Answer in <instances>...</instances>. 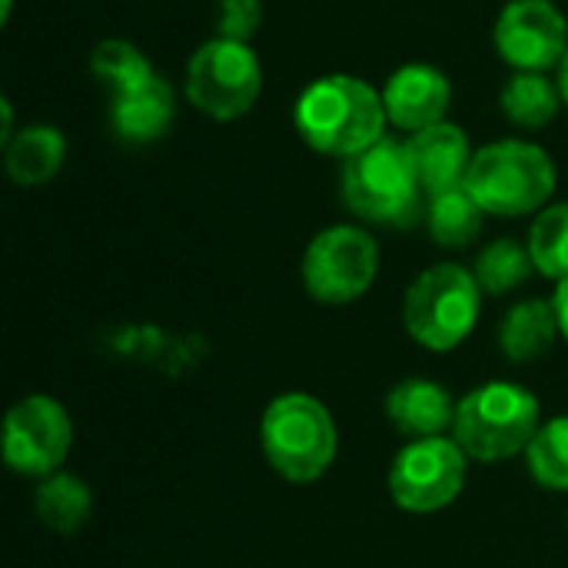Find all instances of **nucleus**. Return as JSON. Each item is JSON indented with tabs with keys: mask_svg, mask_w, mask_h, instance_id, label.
Returning <instances> with one entry per match:
<instances>
[{
	"mask_svg": "<svg viewBox=\"0 0 568 568\" xmlns=\"http://www.w3.org/2000/svg\"><path fill=\"white\" fill-rule=\"evenodd\" d=\"M449 100H453L449 77L429 63H406L383 87V103H386L389 123L399 130H409V133L443 123Z\"/></svg>",
	"mask_w": 568,
	"mask_h": 568,
	"instance_id": "f8f14e48",
	"label": "nucleus"
},
{
	"mask_svg": "<svg viewBox=\"0 0 568 568\" xmlns=\"http://www.w3.org/2000/svg\"><path fill=\"white\" fill-rule=\"evenodd\" d=\"M532 270H536V263H532L529 246H523L516 240H496V243H489L479 253L476 266H473L479 286L486 293H493V296L513 293L516 286H523L532 276Z\"/></svg>",
	"mask_w": 568,
	"mask_h": 568,
	"instance_id": "4be33fe9",
	"label": "nucleus"
},
{
	"mask_svg": "<svg viewBox=\"0 0 568 568\" xmlns=\"http://www.w3.org/2000/svg\"><path fill=\"white\" fill-rule=\"evenodd\" d=\"M67 156V140L57 126L47 123H33L23 126L20 133H13L3 143V163H7V176L17 186H43L50 183Z\"/></svg>",
	"mask_w": 568,
	"mask_h": 568,
	"instance_id": "dca6fc26",
	"label": "nucleus"
},
{
	"mask_svg": "<svg viewBox=\"0 0 568 568\" xmlns=\"http://www.w3.org/2000/svg\"><path fill=\"white\" fill-rule=\"evenodd\" d=\"M466 486V453L456 439H413L389 466V496L406 513H439Z\"/></svg>",
	"mask_w": 568,
	"mask_h": 568,
	"instance_id": "1a4fd4ad",
	"label": "nucleus"
},
{
	"mask_svg": "<svg viewBox=\"0 0 568 568\" xmlns=\"http://www.w3.org/2000/svg\"><path fill=\"white\" fill-rule=\"evenodd\" d=\"M559 90H562V103L568 106V53L566 60L559 63Z\"/></svg>",
	"mask_w": 568,
	"mask_h": 568,
	"instance_id": "bb28decb",
	"label": "nucleus"
},
{
	"mask_svg": "<svg viewBox=\"0 0 568 568\" xmlns=\"http://www.w3.org/2000/svg\"><path fill=\"white\" fill-rule=\"evenodd\" d=\"M263 90L260 57L243 40L213 37L186 63V97L213 120H236L253 110Z\"/></svg>",
	"mask_w": 568,
	"mask_h": 568,
	"instance_id": "0eeeda50",
	"label": "nucleus"
},
{
	"mask_svg": "<svg viewBox=\"0 0 568 568\" xmlns=\"http://www.w3.org/2000/svg\"><path fill=\"white\" fill-rule=\"evenodd\" d=\"M529 473L542 489L568 493V416L539 426L536 439L526 449Z\"/></svg>",
	"mask_w": 568,
	"mask_h": 568,
	"instance_id": "b1692460",
	"label": "nucleus"
},
{
	"mask_svg": "<svg viewBox=\"0 0 568 568\" xmlns=\"http://www.w3.org/2000/svg\"><path fill=\"white\" fill-rule=\"evenodd\" d=\"M499 57L516 73H546L568 53V20L552 0H509L493 30Z\"/></svg>",
	"mask_w": 568,
	"mask_h": 568,
	"instance_id": "9b49d317",
	"label": "nucleus"
},
{
	"mask_svg": "<svg viewBox=\"0 0 568 568\" xmlns=\"http://www.w3.org/2000/svg\"><path fill=\"white\" fill-rule=\"evenodd\" d=\"M406 153H409L413 173H416L426 196L463 186L466 173H469V163H473L469 136L463 133V126H456L449 120H443L436 126H426L419 133H409Z\"/></svg>",
	"mask_w": 568,
	"mask_h": 568,
	"instance_id": "ddd939ff",
	"label": "nucleus"
},
{
	"mask_svg": "<svg viewBox=\"0 0 568 568\" xmlns=\"http://www.w3.org/2000/svg\"><path fill=\"white\" fill-rule=\"evenodd\" d=\"M260 20H263L260 0H220V37L250 43Z\"/></svg>",
	"mask_w": 568,
	"mask_h": 568,
	"instance_id": "393cba45",
	"label": "nucleus"
},
{
	"mask_svg": "<svg viewBox=\"0 0 568 568\" xmlns=\"http://www.w3.org/2000/svg\"><path fill=\"white\" fill-rule=\"evenodd\" d=\"M526 246L542 276L568 280V203H552L536 216Z\"/></svg>",
	"mask_w": 568,
	"mask_h": 568,
	"instance_id": "5701e85b",
	"label": "nucleus"
},
{
	"mask_svg": "<svg viewBox=\"0 0 568 568\" xmlns=\"http://www.w3.org/2000/svg\"><path fill=\"white\" fill-rule=\"evenodd\" d=\"M456 409L459 403H453L449 389L433 379H403L386 396L389 423L409 439L446 436V429L456 426Z\"/></svg>",
	"mask_w": 568,
	"mask_h": 568,
	"instance_id": "4468645a",
	"label": "nucleus"
},
{
	"mask_svg": "<svg viewBox=\"0 0 568 568\" xmlns=\"http://www.w3.org/2000/svg\"><path fill=\"white\" fill-rule=\"evenodd\" d=\"M90 70L113 97L156 77L150 60L143 57V50L133 47L130 40H100L90 53Z\"/></svg>",
	"mask_w": 568,
	"mask_h": 568,
	"instance_id": "412c9836",
	"label": "nucleus"
},
{
	"mask_svg": "<svg viewBox=\"0 0 568 568\" xmlns=\"http://www.w3.org/2000/svg\"><path fill=\"white\" fill-rule=\"evenodd\" d=\"M423 186L413 173L406 143L383 136L343 166V203L369 223L409 226L423 206Z\"/></svg>",
	"mask_w": 568,
	"mask_h": 568,
	"instance_id": "39448f33",
	"label": "nucleus"
},
{
	"mask_svg": "<svg viewBox=\"0 0 568 568\" xmlns=\"http://www.w3.org/2000/svg\"><path fill=\"white\" fill-rule=\"evenodd\" d=\"M479 280L459 263L423 270L406 290L403 323L409 336L436 353L456 349L479 320Z\"/></svg>",
	"mask_w": 568,
	"mask_h": 568,
	"instance_id": "423d86ee",
	"label": "nucleus"
},
{
	"mask_svg": "<svg viewBox=\"0 0 568 568\" xmlns=\"http://www.w3.org/2000/svg\"><path fill=\"white\" fill-rule=\"evenodd\" d=\"M379 273V246L359 226H329L316 233L303 253L306 293L320 303H353L359 300Z\"/></svg>",
	"mask_w": 568,
	"mask_h": 568,
	"instance_id": "6e6552de",
	"label": "nucleus"
},
{
	"mask_svg": "<svg viewBox=\"0 0 568 568\" xmlns=\"http://www.w3.org/2000/svg\"><path fill=\"white\" fill-rule=\"evenodd\" d=\"M260 443L283 479L316 483L336 459V423L316 396L286 393L266 406Z\"/></svg>",
	"mask_w": 568,
	"mask_h": 568,
	"instance_id": "7ed1b4c3",
	"label": "nucleus"
},
{
	"mask_svg": "<svg viewBox=\"0 0 568 568\" xmlns=\"http://www.w3.org/2000/svg\"><path fill=\"white\" fill-rule=\"evenodd\" d=\"M559 333L562 329L552 300H523L506 313L499 326V346L513 363H536L549 353Z\"/></svg>",
	"mask_w": 568,
	"mask_h": 568,
	"instance_id": "f3484780",
	"label": "nucleus"
},
{
	"mask_svg": "<svg viewBox=\"0 0 568 568\" xmlns=\"http://www.w3.org/2000/svg\"><path fill=\"white\" fill-rule=\"evenodd\" d=\"M483 220H486V210L476 203V196L466 190V183L463 186H453L446 193L429 196L426 226H429V236L439 246H449V250L469 246L479 236Z\"/></svg>",
	"mask_w": 568,
	"mask_h": 568,
	"instance_id": "6ab92c4d",
	"label": "nucleus"
},
{
	"mask_svg": "<svg viewBox=\"0 0 568 568\" xmlns=\"http://www.w3.org/2000/svg\"><path fill=\"white\" fill-rule=\"evenodd\" d=\"M499 103H503V113L516 126L539 130V126H549L556 120L559 103H562V90L546 73H516L503 87Z\"/></svg>",
	"mask_w": 568,
	"mask_h": 568,
	"instance_id": "aec40b11",
	"label": "nucleus"
},
{
	"mask_svg": "<svg viewBox=\"0 0 568 568\" xmlns=\"http://www.w3.org/2000/svg\"><path fill=\"white\" fill-rule=\"evenodd\" d=\"M536 433L539 399L516 383H486L459 399L453 436L479 463H499L529 449Z\"/></svg>",
	"mask_w": 568,
	"mask_h": 568,
	"instance_id": "20e7f679",
	"label": "nucleus"
},
{
	"mask_svg": "<svg viewBox=\"0 0 568 568\" xmlns=\"http://www.w3.org/2000/svg\"><path fill=\"white\" fill-rule=\"evenodd\" d=\"M552 306H556V316H559V329L568 339V280H562L556 286V296H552Z\"/></svg>",
	"mask_w": 568,
	"mask_h": 568,
	"instance_id": "a878e982",
	"label": "nucleus"
},
{
	"mask_svg": "<svg viewBox=\"0 0 568 568\" xmlns=\"http://www.w3.org/2000/svg\"><path fill=\"white\" fill-rule=\"evenodd\" d=\"M293 120L300 136L316 153L343 160L379 143L389 123L383 90L349 73H329L313 80L300 93Z\"/></svg>",
	"mask_w": 568,
	"mask_h": 568,
	"instance_id": "f257e3e1",
	"label": "nucleus"
},
{
	"mask_svg": "<svg viewBox=\"0 0 568 568\" xmlns=\"http://www.w3.org/2000/svg\"><path fill=\"white\" fill-rule=\"evenodd\" d=\"M10 3H13V0H3V13H0V20H3V23L10 20Z\"/></svg>",
	"mask_w": 568,
	"mask_h": 568,
	"instance_id": "cd10ccee",
	"label": "nucleus"
},
{
	"mask_svg": "<svg viewBox=\"0 0 568 568\" xmlns=\"http://www.w3.org/2000/svg\"><path fill=\"white\" fill-rule=\"evenodd\" d=\"M70 443V416L53 396H27L13 403L3 419V459L20 476H53L63 466Z\"/></svg>",
	"mask_w": 568,
	"mask_h": 568,
	"instance_id": "9d476101",
	"label": "nucleus"
},
{
	"mask_svg": "<svg viewBox=\"0 0 568 568\" xmlns=\"http://www.w3.org/2000/svg\"><path fill=\"white\" fill-rule=\"evenodd\" d=\"M466 190L493 216H526L556 193L552 156L529 140H496L473 153Z\"/></svg>",
	"mask_w": 568,
	"mask_h": 568,
	"instance_id": "f03ea898",
	"label": "nucleus"
},
{
	"mask_svg": "<svg viewBox=\"0 0 568 568\" xmlns=\"http://www.w3.org/2000/svg\"><path fill=\"white\" fill-rule=\"evenodd\" d=\"M173 113H176V97H173V87L156 73L150 77L146 83L113 97V106H110V123L116 130V136L123 143H153L160 140L170 123H173Z\"/></svg>",
	"mask_w": 568,
	"mask_h": 568,
	"instance_id": "2eb2a0df",
	"label": "nucleus"
},
{
	"mask_svg": "<svg viewBox=\"0 0 568 568\" xmlns=\"http://www.w3.org/2000/svg\"><path fill=\"white\" fill-rule=\"evenodd\" d=\"M33 509L47 529H53L60 536H73L87 526V519L93 513V496H90L83 479L67 476V473H53L37 486Z\"/></svg>",
	"mask_w": 568,
	"mask_h": 568,
	"instance_id": "a211bd4d",
	"label": "nucleus"
}]
</instances>
